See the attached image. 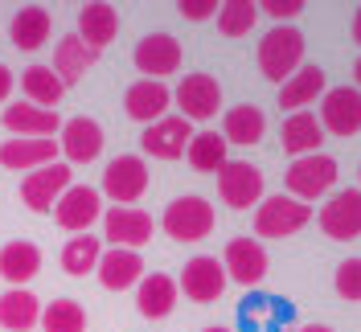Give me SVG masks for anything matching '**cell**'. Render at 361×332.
Masks as SVG:
<instances>
[{
  "mask_svg": "<svg viewBox=\"0 0 361 332\" xmlns=\"http://www.w3.org/2000/svg\"><path fill=\"white\" fill-rule=\"evenodd\" d=\"M202 332H234V328H226V324H209V328H202Z\"/></svg>",
  "mask_w": 361,
  "mask_h": 332,
  "instance_id": "b9f144b4",
  "label": "cell"
},
{
  "mask_svg": "<svg viewBox=\"0 0 361 332\" xmlns=\"http://www.w3.org/2000/svg\"><path fill=\"white\" fill-rule=\"evenodd\" d=\"M103 218V193L90 185H70L54 205V221L70 234H90V226Z\"/></svg>",
  "mask_w": 361,
  "mask_h": 332,
  "instance_id": "52a82bcc",
  "label": "cell"
},
{
  "mask_svg": "<svg viewBox=\"0 0 361 332\" xmlns=\"http://www.w3.org/2000/svg\"><path fill=\"white\" fill-rule=\"evenodd\" d=\"M13 82H17V78H13V70H8L4 62H0V103H4L8 94H13Z\"/></svg>",
  "mask_w": 361,
  "mask_h": 332,
  "instance_id": "f35d334b",
  "label": "cell"
},
{
  "mask_svg": "<svg viewBox=\"0 0 361 332\" xmlns=\"http://www.w3.org/2000/svg\"><path fill=\"white\" fill-rule=\"evenodd\" d=\"M58 152L66 156L70 164H90L94 156L103 152V128H99V119H90V115L66 119L62 132H58Z\"/></svg>",
  "mask_w": 361,
  "mask_h": 332,
  "instance_id": "ac0fdd59",
  "label": "cell"
},
{
  "mask_svg": "<svg viewBox=\"0 0 361 332\" xmlns=\"http://www.w3.org/2000/svg\"><path fill=\"white\" fill-rule=\"evenodd\" d=\"M49 29H54L49 8H42V4H25L21 13L13 17V25H8V37H13L17 49L33 54V49H42V45L49 42Z\"/></svg>",
  "mask_w": 361,
  "mask_h": 332,
  "instance_id": "f1b7e54d",
  "label": "cell"
},
{
  "mask_svg": "<svg viewBox=\"0 0 361 332\" xmlns=\"http://www.w3.org/2000/svg\"><path fill=\"white\" fill-rule=\"evenodd\" d=\"M37 271H42V250H37V242L17 238V242L0 246V279H8L13 288H25Z\"/></svg>",
  "mask_w": 361,
  "mask_h": 332,
  "instance_id": "484cf974",
  "label": "cell"
},
{
  "mask_svg": "<svg viewBox=\"0 0 361 332\" xmlns=\"http://www.w3.org/2000/svg\"><path fill=\"white\" fill-rule=\"evenodd\" d=\"M173 107V90L164 87V82H152V78H140V82H132L128 87V94H123V111L132 115L135 123H157V119H164V111Z\"/></svg>",
  "mask_w": 361,
  "mask_h": 332,
  "instance_id": "d6986e66",
  "label": "cell"
},
{
  "mask_svg": "<svg viewBox=\"0 0 361 332\" xmlns=\"http://www.w3.org/2000/svg\"><path fill=\"white\" fill-rule=\"evenodd\" d=\"M103 242H111L115 250H140L152 242V218L132 205L103 209Z\"/></svg>",
  "mask_w": 361,
  "mask_h": 332,
  "instance_id": "ba28073f",
  "label": "cell"
},
{
  "mask_svg": "<svg viewBox=\"0 0 361 332\" xmlns=\"http://www.w3.org/2000/svg\"><path fill=\"white\" fill-rule=\"evenodd\" d=\"M308 221H312V209L304 201L288 197V193H275V197L259 201V209H255V234L259 238H292Z\"/></svg>",
  "mask_w": 361,
  "mask_h": 332,
  "instance_id": "277c9868",
  "label": "cell"
},
{
  "mask_svg": "<svg viewBox=\"0 0 361 332\" xmlns=\"http://www.w3.org/2000/svg\"><path fill=\"white\" fill-rule=\"evenodd\" d=\"M218 197L230 209H255L263 201V173L250 160H226L218 168Z\"/></svg>",
  "mask_w": 361,
  "mask_h": 332,
  "instance_id": "8992f818",
  "label": "cell"
},
{
  "mask_svg": "<svg viewBox=\"0 0 361 332\" xmlns=\"http://www.w3.org/2000/svg\"><path fill=\"white\" fill-rule=\"evenodd\" d=\"M189 140H193V123L180 119V115H164V119L144 128L140 148L148 156H157V160H180L185 148H189Z\"/></svg>",
  "mask_w": 361,
  "mask_h": 332,
  "instance_id": "4fadbf2b",
  "label": "cell"
},
{
  "mask_svg": "<svg viewBox=\"0 0 361 332\" xmlns=\"http://www.w3.org/2000/svg\"><path fill=\"white\" fill-rule=\"evenodd\" d=\"M283 152H292L295 160L300 156H312L320 152V144H324V128H320V119H316L312 111H295L283 119Z\"/></svg>",
  "mask_w": 361,
  "mask_h": 332,
  "instance_id": "4316f807",
  "label": "cell"
},
{
  "mask_svg": "<svg viewBox=\"0 0 361 332\" xmlns=\"http://www.w3.org/2000/svg\"><path fill=\"white\" fill-rule=\"evenodd\" d=\"M267 132V115L255 107V103H238V107L226 111L222 119V140L226 144H238V148H255Z\"/></svg>",
  "mask_w": 361,
  "mask_h": 332,
  "instance_id": "cb8c5ba5",
  "label": "cell"
},
{
  "mask_svg": "<svg viewBox=\"0 0 361 332\" xmlns=\"http://www.w3.org/2000/svg\"><path fill=\"white\" fill-rule=\"evenodd\" d=\"M94 275L107 291H128L144 279V259H140V250H115L111 246V250H103Z\"/></svg>",
  "mask_w": 361,
  "mask_h": 332,
  "instance_id": "44dd1931",
  "label": "cell"
},
{
  "mask_svg": "<svg viewBox=\"0 0 361 332\" xmlns=\"http://www.w3.org/2000/svg\"><path fill=\"white\" fill-rule=\"evenodd\" d=\"M337 295L341 300H361V259H345L337 266Z\"/></svg>",
  "mask_w": 361,
  "mask_h": 332,
  "instance_id": "d590c367",
  "label": "cell"
},
{
  "mask_svg": "<svg viewBox=\"0 0 361 332\" xmlns=\"http://www.w3.org/2000/svg\"><path fill=\"white\" fill-rule=\"evenodd\" d=\"M300 332H333V328H329V324H304Z\"/></svg>",
  "mask_w": 361,
  "mask_h": 332,
  "instance_id": "60d3db41",
  "label": "cell"
},
{
  "mask_svg": "<svg viewBox=\"0 0 361 332\" xmlns=\"http://www.w3.org/2000/svg\"><path fill=\"white\" fill-rule=\"evenodd\" d=\"M185 156H189V164L197 173H218L226 160H230V144L222 140V132H193Z\"/></svg>",
  "mask_w": 361,
  "mask_h": 332,
  "instance_id": "4dcf8cb0",
  "label": "cell"
},
{
  "mask_svg": "<svg viewBox=\"0 0 361 332\" xmlns=\"http://www.w3.org/2000/svg\"><path fill=\"white\" fill-rule=\"evenodd\" d=\"M42 324V300L25 288H13L0 295V328L8 332H29Z\"/></svg>",
  "mask_w": 361,
  "mask_h": 332,
  "instance_id": "83f0119b",
  "label": "cell"
},
{
  "mask_svg": "<svg viewBox=\"0 0 361 332\" xmlns=\"http://www.w3.org/2000/svg\"><path fill=\"white\" fill-rule=\"evenodd\" d=\"M135 70L144 78H152V82L177 74L180 70V42L173 33H148L144 42L135 45Z\"/></svg>",
  "mask_w": 361,
  "mask_h": 332,
  "instance_id": "e0dca14e",
  "label": "cell"
},
{
  "mask_svg": "<svg viewBox=\"0 0 361 332\" xmlns=\"http://www.w3.org/2000/svg\"><path fill=\"white\" fill-rule=\"evenodd\" d=\"M94 58H99V54H94L78 33H66L62 42L54 45V66H49V70L62 78V87H70V82H78V78L94 66Z\"/></svg>",
  "mask_w": 361,
  "mask_h": 332,
  "instance_id": "d4e9b609",
  "label": "cell"
},
{
  "mask_svg": "<svg viewBox=\"0 0 361 332\" xmlns=\"http://www.w3.org/2000/svg\"><path fill=\"white\" fill-rule=\"evenodd\" d=\"M320 128L341 135V140L357 135L361 132V90L357 87L324 90V94H320Z\"/></svg>",
  "mask_w": 361,
  "mask_h": 332,
  "instance_id": "30bf717a",
  "label": "cell"
},
{
  "mask_svg": "<svg viewBox=\"0 0 361 332\" xmlns=\"http://www.w3.org/2000/svg\"><path fill=\"white\" fill-rule=\"evenodd\" d=\"M259 21V4L255 0H222L218 4V29L222 37H247Z\"/></svg>",
  "mask_w": 361,
  "mask_h": 332,
  "instance_id": "836d02e7",
  "label": "cell"
},
{
  "mask_svg": "<svg viewBox=\"0 0 361 332\" xmlns=\"http://www.w3.org/2000/svg\"><path fill=\"white\" fill-rule=\"evenodd\" d=\"M70 177H74V173H70V164H62V160H54V164H45V168H33V173L21 180V201L33 214H49V209L58 205V197L74 185Z\"/></svg>",
  "mask_w": 361,
  "mask_h": 332,
  "instance_id": "9c48e42d",
  "label": "cell"
},
{
  "mask_svg": "<svg viewBox=\"0 0 361 332\" xmlns=\"http://www.w3.org/2000/svg\"><path fill=\"white\" fill-rule=\"evenodd\" d=\"M42 328L45 332H87V308L78 300H54L42 308Z\"/></svg>",
  "mask_w": 361,
  "mask_h": 332,
  "instance_id": "e575fe53",
  "label": "cell"
},
{
  "mask_svg": "<svg viewBox=\"0 0 361 332\" xmlns=\"http://www.w3.org/2000/svg\"><path fill=\"white\" fill-rule=\"evenodd\" d=\"M214 221H218L214 205H209L205 197H193V193H189V197L169 201L160 226H164V234H169L173 242H202V238L214 234Z\"/></svg>",
  "mask_w": 361,
  "mask_h": 332,
  "instance_id": "7a4b0ae2",
  "label": "cell"
},
{
  "mask_svg": "<svg viewBox=\"0 0 361 332\" xmlns=\"http://www.w3.org/2000/svg\"><path fill=\"white\" fill-rule=\"evenodd\" d=\"M324 82H329V78H324V70L320 66H300L292 74V78H288V82H283V87H279V107L283 111H300V107H308V103H316V99H320V94H324Z\"/></svg>",
  "mask_w": 361,
  "mask_h": 332,
  "instance_id": "f546056e",
  "label": "cell"
},
{
  "mask_svg": "<svg viewBox=\"0 0 361 332\" xmlns=\"http://www.w3.org/2000/svg\"><path fill=\"white\" fill-rule=\"evenodd\" d=\"M21 87H25V103H33V107H58L62 103V94H66V87H62V78L54 74L49 66H29L21 74Z\"/></svg>",
  "mask_w": 361,
  "mask_h": 332,
  "instance_id": "1f68e13d",
  "label": "cell"
},
{
  "mask_svg": "<svg viewBox=\"0 0 361 332\" xmlns=\"http://www.w3.org/2000/svg\"><path fill=\"white\" fill-rule=\"evenodd\" d=\"M259 13H267V17H275V21L283 25V21H292V17L304 13V0H263Z\"/></svg>",
  "mask_w": 361,
  "mask_h": 332,
  "instance_id": "8d00e7d4",
  "label": "cell"
},
{
  "mask_svg": "<svg viewBox=\"0 0 361 332\" xmlns=\"http://www.w3.org/2000/svg\"><path fill=\"white\" fill-rule=\"evenodd\" d=\"M337 173H341V164L333 160V156H324V152H312V156H300V160H292L288 164V197L295 201H316V197H324L333 185H337Z\"/></svg>",
  "mask_w": 361,
  "mask_h": 332,
  "instance_id": "3957f363",
  "label": "cell"
},
{
  "mask_svg": "<svg viewBox=\"0 0 361 332\" xmlns=\"http://www.w3.org/2000/svg\"><path fill=\"white\" fill-rule=\"evenodd\" d=\"M177 279L173 275H144L140 283H135V308L140 316H148V320H164L169 312L177 308Z\"/></svg>",
  "mask_w": 361,
  "mask_h": 332,
  "instance_id": "7402d4cb",
  "label": "cell"
},
{
  "mask_svg": "<svg viewBox=\"0 0 361 332\" xmlns=\"http://www.w3.org/2000/svg\"><path fill=\"white\" fill-rule=\"evenodd\" d=\"M177 13L185 21H205V17H218V0H180Z\"/></svg>",
  "mask_w": 361,
  "mask_h": 332,
  "instance_id": "74e56055",
  "label": "cell"
},
{
  "mask_svg": "<svg viewBox=\"0 0 361 332\" xmlns=\"http://www.w3.org/2000/svg\"><path fill=\"white\" fill-rule=\"evenodd\" d=\"M115 33H119V8H115V4L94 0V4H82V8H78V37H82L94 54H103V49L115 42Z\"/></svg>",
  "mask_w": 361,
  "mask_h": 332,
  "instance_id": "ffe728a7",
  "label": "cell"
},
{
  "mask_svg": "<svg viewBox=\"0 0 361 332\" xmlns=\"http://www.w3.org/2000/svg\"><path fill=\"white\" fill-rule=\"evenodd\" d=\"M99 259H103V242L94 238V234H74L66 246H62V271L66 275H90L94 266H99Z\"/></svg>",
  "mask_w": 361,
  "mask_h": 332,
  "instance_id": "d6a6232c",
  "label": "cell"
},
{
  "mask_svg": "<svg viewBox=\"0 0 361 332\" xmlns=\"http://www.w3.org/2000/svg\"><path fill=\"white\" fill-rule=\"evenodd\" d=\"M103 193L115 205H132L148 193V164L144 156H115L111 164L103 168Z\"/></svg>",
  "mask_w": 361,
  "mask_h": 332,
  "instance_id": "8fae6325",
  "label": "cell"
},
{
  "mask_svg": "<svg viewBox=\"0 0 361 332\" xmlns=\"http://www.w3.org/2000/svg\"><path fill=\"white\" fill-rule=\"evenodd\" d=\"M58 160V144L54 140H4L0 144V164L13 173H33Z\"/></svg>",
  "mask_w": 361,
  "mask_h": 332,
  "instance_id": "603a6c76",
  "label": "cell"
},
{
  "mask_svg": "<svg viewBox=\"0 0 361 332\" xmlns=\"http://www.w3.org/2000/svg\"><path fill=\"white\" fill-rule=\"evenodd\" d=\"M349 33H353V42L361 45V8H357V13H353V25H349Z\"/></svg>",
  "mask_w": 361,
  "mask_h": 332,
  "instance_id": "ab89813d",
  "label": "cell"
},
{
  "mask_svg": "<svg viewBox=\"0 0 361 332\" xmlns=\"http://www.w3.org/2000/svg\"><path fill=\"white\" fill-rule=\"evenodd\" d=\"M304 66V33L292 25H275L271 33H263L259 42V70L267 74L271 82H288L295 70Z\"/></svg>",
  "mask_w": 361,
  "mask_h": 332,
  "instance_id": "6da1fadb",
  "label": "cell"
},
{
  "mask_svg": "<svg viewBox=\"0 0 361 332\" xmlns=\"http://www.w3.org/2000/svg\"><path fill=\"white\" fill-rule=\"evenodd\" d=\"M320 230L337 242H353L361 234V189H341L320 209Z\"/></svg>",
  "mask_w": 361,
  "mask_h": 332,
  "instance_id": "9a60e30c",
  "label": "cell"
},
{
  "mask_svg": "<svg viewBox=\"0 0 361 332\" xmlns=\"http://www.w3.org/2000/svg\"><path fill=\"white\" fill-rule=\"evenodd\" d=\"M267 266H271L267 250L255 242V238H230L226 242V254H222L226 279H234L243 288H259L267 279Z\"/></svg>",
  "mask_w": 361,
  "mask_h": 332,
  "instance_id": "7c38bea8",
  "label": "cell"
},
{
  "mask_svg": "<svg viewBox=\"0 0 361 332\" xmlns=\"http://www.w3.org/2000/svg\"><path fill=\"white\" fill-rule=\"evenodd\" d=\"M173 103L180 107V119L205 123V119H214L218 107H222V87H218L214 74H185L177 82V90H173Z\"/></svg>",
  "mask_w": 361,
  "mask_h": 332,
  "instance_id": "5b68a950",
  "label": "cell"
},
{
  "mask_svg": "<svg viewBox=\"0 0 361 332\" xmlns=\"http://www.w3.org/2000/svg\"><path fill=\"white\" fill-rule=\"evenodd\" d=\"M0 123L13 132V140H54V132H62V115L33 103H8L0 111Z\"/></svg>",
  "mask_w": 361,
  "mask_h": 332,
  "instance_id": "2e32d148",
  "label": "cell"
},
{
  "mask_svg": "<svg viewBox=\"0 0 361 332\" xmlns=\"http://www.w3.org/2000/svg\"><path fill=\"white\" fill-rule=\"evenodd\" d=\"M353 78H357V90H361V58H357V66H353Z\"/></svg>",
  "mask_w": 361,
  "mask_h": 332,
  "instance_id": "7bdbcfd3",
  "label": "cell"
},
{
  "mask_svg": "<svg viewBox=\"0 0 361 332\" xmlns=\"http://www.w3.org/2000/svg\"><path fill=\"white\" fill-rule=\"evenodd\" d=\"M226 283H230V279H226L222 263H218L214 254H197V259H189V263H185L177 291H185L193 304H214V300L226 291Z\"/></svg>",
  "mask_w": 361,
  "mask_h": 332,
  "instance_id": "5bb4252c",
  "label": "cell"
}]
</instances>
